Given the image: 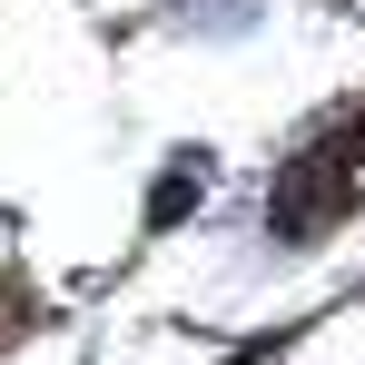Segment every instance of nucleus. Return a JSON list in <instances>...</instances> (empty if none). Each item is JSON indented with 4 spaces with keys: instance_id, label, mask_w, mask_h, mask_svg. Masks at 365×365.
Returning a JSON list of instances; mask_svg holds the SVG:
<instances>
[{
    "instance_id": "1",
    "label": "nucleus",
    "mask_w": 365,
    "mask_h": 365,
    "mask_svg": "<svg viewBox=\"0 0 365 365\" xmlns=\"http://www.w3.org/2000/svg\"><path fill=\"white\" fill-rule=\"evenodd\" d=\"M356 148H365V128H336V138H316L297 168H287V187L267 197V217H277V237H316V217L346 197V168H356Z\"/></svg>"
},
{
    "instance_id": "2",
    "label": "nucleus",
    "mask_w": 365,
    "mask_h": 365,
    "mask_svg": "<svg viewBox=\"0 0 365 365\" xmlns=\"http://www.w3.org/2000/svg\"><path fill=\"white\" fill-rule=\"evenodd\" d=\"M187 197H197V158H187V168H168V178H158V197H148V217H158V227H168V217H187Z\"/></svg>"
}]
</instances>
